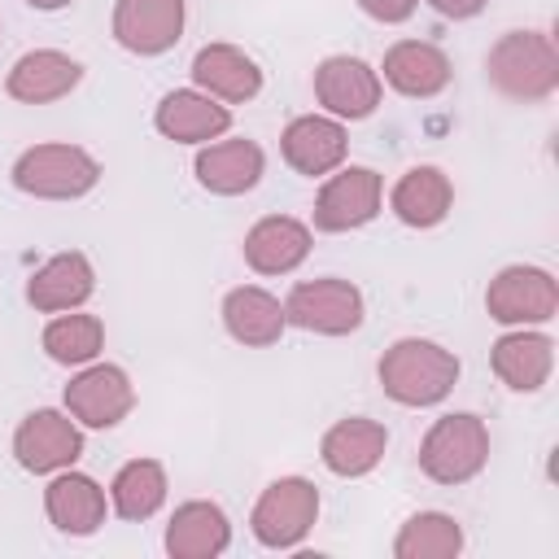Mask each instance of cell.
<instances>
[{"label": "cell", "mask_w": 559, "mask_h": 559, "mask_svg": "<svg viewBox=\"0 0 559 559\" xmlns=\"http://www.w3.org/2000/svg\"><path fill=\"white\" fill-rule=\"evenodd\" d=\"M280 153L284 162L297 170V175H332L345 153H349V140H345V127L336 118H323V114H301L284 127L280 135Z\"/></svg>", "instance_id": "cell-12"}, {"label": "cell", "mask_w": 559, "mask_h": 559, "mask_svg": "<svg viewBox=\"0 0 559 559\" xmlns=\"http://www.w3.org/2000/svg\"><path fill=\"white\" fill-rule=\"evenodd\" d=\"M262 166H266V157L253 140H218L197 153L192 170H197L201 188H210L218 197H240L262 179Z\"/></svg>", "instance_id": "cell-24"}, {"label": "cell", "mask_w": 559, "mask_h": 559, "mask_svg": "<svg viewBox=\"0 0 559 559\" xmlns=\"http://www.w3.org/2000/svg\"><path fill=\"white\" fill-rule=\"evenodd\" d=\"M100 179V162L79 144H35L13 162V183L26 197L74 201L92 192Z\"/></svg>", "instance_id": "cell-4"}, {"label": "cell", "mask_w": 559, "mask_h": 559, "mask_svg": "<svg viewBox=\"0 0 559 559\" xmlns=\"http://www.w3.org/2000/svg\"><path fill=\"white\" fill-rule=\"evenodd\" d=\"M223 323L240 345H275L288 319H284L280 297H271L258 284H245L223 297Z\"/></svg>", "instance_id": "cell-26"}, {"label": "cell", "mask_w": 559, "mask_h": 559, "mask_svg": "<svg viewBox=\"0 0 559 559\" xmlns=\"http://www.w3.org/2000/svg\"><path fill=\"white\" fill-rule=\"evenodd\" d=\"M114 511L122 520H148L157 515V507L166 502V472L157 459H131L127 467H118L114 485H109Z\"/></svg>", "instance_id": "cell-27"}, {"label": "cell", "mask_w": 559, "mask_h": 559, "mask_svg": "<svg viewBox=\"0 0 559 559\" xmlns=\"http://www.w3.org/2000/svg\"><path fill=\"white\" fill-rule=\"evenodd\" d=\"M489 83L511 100H546L559 87V48L546 31H507L485 57Z\"/></svg>", "instance_id": "cell-2"}, {"label": "cell", "mask_w": 559, "mask_h": 559, "mask_svg": "<svg viewBox=\"0 0 559 559\" xmlns=\"http://www.w3.org/2000/svg\"><path fill=\"white\" fill-rule=\"evenodd\" d=\"M284 319L301 332H319V336H349L362 323V293L349 280L323 275V280H306L288 293L284 301Z\"/></svg>", "instance_id": "cell-6"}, {"label": "cell", "mask_w": 559, "mask_h": 559, "mask_svg": "<svg viewBox=\"0 0 559 559\" xmlns=\"http://www.w3.org/2000/svg\"><path fill=\"white\" fill-rule=\"evenodd\" d=\"M485 463H489V428H485V419L459 411V415H441L424 432L419 467L437 485H463V480L480 476Z\"/></svg>", "instance_id": "cell-3"}, {"label": "cell", "mask_w": 559, "mask_h": 559, "mask_svg": "<svg viewBox=\"0 0 559 559\" xmlns=\"http://www.w3.org/2000/svg\"><path fill=\"white\" fill-rule=\"evenodd\" d=\"M419 0H358V9L376 22H406Z\"/></svg>", "instance_id": "cell-30"}, {"label": "cell", "mask_w": 559, "mask_h": 559, "mask_svg": "<svg viewBox=\"0 0 559 559\" xmlns=\"http://www.w3.org/2000/svg\"><path fill=\"white\" fill-rule=\"evenodd\" d=\"M183 35V0H118L114 4V39L127 52L157 57L175 48Z\"/></svg>", "instance_id": "cell-11"}, {"label": "cell", "mask_w": 559, "mask_h": 559, "mask_svg": "<svg viewBox=\"0 0 559 559\" xmlns=\"http://www.w3.org/2000/svg\"><path fill=\"white\" fill-rule=\"evenodd\" d=\"M389 205L406 227H437L454 205V188L437 166H415L393 183Z\"/></svg>", "instance_id": "cell-25"}, {"label": "cell", "mask_w": 559, "mask_h": 559, "mask_svg": "<svg viewBox=\"0 0 559 559\" xmlns=\"http://www.w3.org/2000/svg\"><path fill=\"white\" fill-rule=\"evenodd\" d=\"M428 4H432L441 17H454V22H459V17H476V13L485 9V0H428Z\"/></svg>", "instance_id": "cell-31"}, {"label": "cell", "mask_w": 559, "mask_h": 559, "mask_svg": "<svg viewBox=\"0 0 559 559\" xmlns=\"http://www.w3.org/2000/svg\"><path fill=\"white\" fill-rule=\"evenodd\" d=\"M13 454L35 476H48V472L70 467L83 454L79 419L74 415H61V411H31L17 424V432H13Z\"/></svg>", "instance_id": "cell-10"}, {"label": "cell", "mask_w": 559, "mask_h": 559, "mask_svg": "<svg viewBox=\"0 0 559 559\" xmlns=\"http://www.w3.org/2000/svg\"><path fill=\"white\" fill-rule=\"evenodd\" d=\"M459 380V358L424 336H402L380 358V389L402 406H432Z\"/></svg>", "instance_id": "cell-1"}, {"label": "cell", "mask_w": 559, "mask_h": 559, "mask_svg": "<svg viewBox=\"0 0 559 559\" xmlns=\"http://www.w3.org/2000/svg\"><path fill=\"white\" fill-rule=\"evenodd\" d=\"M384 445H389L384 424L362 419V415H349V419H341V424H332V428L323 432L319 459H323V467L336 472V476H367V472L384 459Z\"/></svg>", "instance_id": "cell-20"}, {"label": "cell", "mask_w": 559, "mask_h": 559, "mask_svg": "<svg viewBox=\"0 0 559 559\" xmlns=\"http://www.w3.org/2000/svg\"><path fill=\"white\" fill-rule=\"evenodd\" d=\"M319 520V489L306 476H280L253 502V537L271 550H293Z\"/></svg>", "instance_id": "cell-5"}, {"label": "cell", "mask_w": 559, "mask_h": 559, "mask_svg": "<svg viewBox=\"0 0 559 559\" xmlns=\"http://www.w3.org/2000/svg\"><path fill=\"white\" fill-rule=\"evenodd\" d=\"M131 406H135V389L127 371L114 362H92L66 384V411L83 428H114L131 415Z\"/></svg>", "instance_id": "cell-9"}, {"label": "cell", "mask_w": 559, "mask_h": 559, "mask_svg": "<svg viewBox=\"0 0 559 559\" xmlns=\"http://www.w3.org/2000/svg\"><path fill=\"white\" fill-rule=\"evenodd\" d=\"M44 507H48V520L70 537H87L105 524V489L83 472L61 467V476H52L44 489Z\"/></svg>", "instance_id": "cell-21"}, {"label": "cell", "mask_w": 559, "mask_h": 559, "mask_svg": "<svg viewBox=\"0 0 559 559\" xmlns=\"http://www.w3.org/2000/svg\"><path fill=\"white\" fill-rule=\"evenodd\" d=\"M485 310L498 323H550L559 310V284L542 266H502L485 288Z\"/></svg>", "instance_id": "cell-7"}, {"label": "cell", "mask_w": 559, "mask_h": 559, "mask_svg": "<svg viewBox=\"0 0 559 559\" xmlns=\"http://www.w3.org/2000/svg\"><path fill=\"white\" fill-rule=\"evenodd\" d=\"M31 9H44V13H52V9H66L70 0H26Z\"/></svg>", "instance_id": "cell-32"}, {"label": "cell", "mask_w": 559, "mask_h": 559, "mask_svg": "<svg viewBox=\"0 0 559 559\" xmlns=\"http://www.w3.org/2000/svg\"><path fill=\"white\" fill-rule=\"evenodd\" d=\"M79 79H83V66L74 57H66L57 48H35L13 61L4 87L22 105H48V100H61Z\"/></svg>", "instance_id": "cell-18"}, {"label": "cell", "mask_w": 559, "mask_h": 559, "mask_svg": "<svg viewBox=\"0 0 559 559\" xmlns=\"http://www.w3.org/2000/svg\"><path fill=\"white\" fill-rule=\"evenodd\" d=\"M493 376L515 393H537L555 367V341L546 332H507L493 341Z\"/></svg>", "instance_id": "cell-19"}, {"label": "cell", "mask_w": 559, "mask_h": 559, "mask_svg": "<svg viewBox=\"0 0 559 559\" xmlns=\"http://www.w3.org/2000/svg\"><path fill=\"white\" fill-rule=\"evenodd\" d=\"M384 83L402 96H437L450 83V57L428 39H397L384 52Z\"/></svg>", "instance_id": "cell-23"}, {"label": "cell", "mask_w": 559, "mask_h": 559, "mask_svg": "<svg viewBox=\"0 0 559 559\" xmlns=\"http://www.w3.org/2000/svg\"><path fill=\"white\" fill-rule=\"evenodd\" d=\"M157 131L175 144H210L218 140L227 127H231V109L218 105L214 96L205 92H192V87H179V92H166L157 114H153Z\"/></svg>", "instance_id": "cell-15"}, {"label": "cell", "mask_w": 559, "mask_h": 559, "mask_svg": "<svg viewBox=\"0 0 559 559\" xmlns=\"http://www.w3.org/2000/svg\"><path fill=\"white\" fill-rule=\"evenodd\" d=\"M105 345V323L96 314H57L44 328V349L61 367H83L100 354Z\"/></svg>", "instance_id": "cell-29"}, {"label": "cell", "mask_w": 559, "mask_h": 559, "mask_svg": "<svg viewBox=\"0 0 559 559\" xmlns=\"http://www.w3.org/2000/svg\"><path fill=\"white\" fill-rule=\"evenodd\" d=\"M314 96L336 118H367L380 105V74L358 57H328L314 70Z\"/></svg>", "instance_id": "cell-13"}, {"label": "cell", "mask_w": 559, "mask_h": 559, "mask_svg": "<svg viewBox=\"0 0 559 559\" xmlns=\"http://www.w3.org/2000/svg\"><path fill=\"white\" fill-rule=\"evenodd\" d=\"M380 197H384V183L376 170L345 166L323 179V188L314 197V227L319 231H354L380 214Z\"/></svg>", "instance_id": "cell-8"}, {"label": "cell", "mask_w": 559, "mask_h": 559, "mask_svg": "<svg viewBox=\"0 0 559 559\" xmlns=\"http://www.w3.org/2000/svg\"><path fill=\"white\" fill-rule=\"evenodd\" d=\"M310 253V227L288 214H266L245 236V262L258 275H288Z\"/></svg>", "instance_id": "cell-16"}, {"label": "cell", "mask_w": 559, "mask_h": 559, "mask_svg": "<svg viewBox=\"0 0 559 559\" xmlns=\"http://www.w3.org/2000/svg\"><path fill=\"white\" fill-rule=\"evenodd\" d=\"M227 542H231V524H227L223 507L205 502V498L175 507V515L166 524V550L175 559H214L227 550Z\"/></svg>", "instance_id": "cell-22"}, {"label": "cell", "mask_w": 559, "mask_h": 559, "mask_svg": "<svg viewBox=\"0 0 559 559\" xmlns=\"http://www.w3.org/2000/svg\"><path fill=\"white\" fill-rule=\"evenodd\" d=\"M96 288V271L87 262V253L70 249V253H57L48 258L31 284H26V301L44 314H61V310H79Z\"/></svg>", "instance_id": "cell-17"}, {"label": "cell", "mask_w": 559, "mask_h": 559, "mask_svg": "<svg viewBox=\"0 0 559 559\" xmlns=\"http://www.w3.org/2000/svg\"><path fill=\"white\" fill-rule=\"evenodd\" d=\"M192 83H197V92H205L214 100L245 105L262 92V70L236 44H205L192 57Z\"/></svg>", "instance_id": "cell-14"}, {"label": "cell", "mask_w": 559, "mask_h": 559, "mask_svg": "<svg viewBox=\"0 0 559 559\" xmlns=\"http://www.w3.org/2000/svg\"><path fill=\"white\" fill-rule=\"evenodd\" d=\"M463 550V528L445 511H419L402 524L393 555L397 559H454Z\"/></svg>", "instance_id": "cell-28"}]
</instances>
